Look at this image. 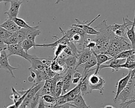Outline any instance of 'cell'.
<instances>
[{"instance_id": "obj_23", "label": "cell", "mask_w": 135, "mask_h": 108, "mask_svg": "<svg viewBox=\"0 0 135 108\" xmlns=\"http://www.w3.org/2000/svg\"><path fill=\"white\" fill-rule=\"evenodd\" d=\"M126 35L128 40L131 42L132 49L134 50L135 46V33H134V23L131 26L130 28H126Z\"/></svg>"}, {"instance_id": "obj_28", "label": "cell", "mask_w": 135, "mask_h": 108, "mask_svg": "<svg viewBox=\"0 0 135 108\" xmlns=\"http://www.w3.org/2000/svg\"><path fill=\"white\" fill-rule=\"evenodd\" d=\"M14 23L20 27L21 28H31L32 26H30L23 19L18 18L17 17H15L13 19H12Z\"/></svg>"}, {"instance_id": "obj_26", "label": "cell", "mask_w": 135, "mask_h": 108, "mask_svg": "<svg viewBox=\"0 0 135 108\" xmlns=\"http://www.w3.org/2000/svg\"><path fill=\"white\" fill-rule=\"evenodd\" d=\"M21 46L23 48V49L25 51V52L27 53L28 51L32 47L35 48V42H34L31 40L25 39L22 42L20 43Z\"/></svg>"}, {"instance_id": "obj_34", "label": "cell", "mask_w": 135, "mask_h": 108, "mask_svg": "<svg viewBox=\"0 0 135 108\" xmlns=\"http://www.w3.org/2000/svg\"><path fill=\"white\" fill-rule=\"evenodd\" d=\"M30 71H33L36 74V78L34 81L35 83H40L43 81V71L42 70H32Z\"/></svg>"}, {"instance_id": "obj_13", "label": "cell", "mask_w": 135, "mask_h": 108, "mask_svg": "<svg viewBox=\"0 0 135 108\" xmlns=\"http://www.w3.org/2000/svg\"><path fill=\"white\" fill-rule=\"evenodd\" d=\"M130 76H131V72H130V70H129L128 74L126 76L121 78L116 83L115 86L117 87V91H116V92H113L114 93H115V97L113 99V101L115 103V101H116L118 96L127 85L128 81L130 78Z\"/></svg>"}, {"instance_id": "obj_16", "label": "cell", "mask_w": 135, "mask_h": 108, "mask_svg": "<svg viewBox=\"0 0 135 108\" xmlns=\"http://www.w3.org/2000/svg\"><path fill=\"white\" fill-rule=\"evenodd\" d=\"M30 63L31 64V66L28 68L29 70H36L43 71L47 66L46 64L43 62L42 58H39L36 56H34L32 58L30 61Z\"/></svg>"}, {"instance_id": "obj_21", "label": "cell", "mask_w": 135, "mask_h": 108, "mask_svg": "<svg viewBox=\"0 0 135 108\" xmlns=\"http://www.w3.org/2000/svg\"><path fill=\"white\" fill-rule=\"evenodd\" d=\"M88 74H86L80 81V93L82 96L91 93L88 81Z\"/></svg>"}, {"instance_id": "obj_35", "label": "cell", "mask_w": 135, "mask_h": 108, "mask_svg": "<svg viewBox=\"0 0 135 108\" xmlns=\"http://www.w3.org/2000/svg\"><path fill=\"white\" fill-rule=\"evenodd\" d=\"M14 33V32L8 31L0 26V38L3 40H5L10 37Z\"/></svg>"}, {"instance_id": "obj_43", "label": "cell", "mask_w": 135, "mask_h": 108, "mask_svg": "<svg viewBox=\"0 0 135 108\" xmlns=\"http://www.w3.org/2000/svg\"><path fill=\"white\" fill-rule=\"evenodd\" d=\"M14 1V0H4V2L5 3V5H6L7 3H9L11 1ZM17 1H21L22 2H29L30 0H17Z\"/></svg>"}, {"instance_id": "obj_22", "label": "cell", "mask_w": 135, "mask_h": 108, "mask_svg": "<svg viewBox=\"0 0 135 108\" xmlns=\"http://www.w3.org/2000/svg\"><path fill=\"white\" fill-rule=\"evenodd\" d=\"M134 67H135L134 54L127 58L125 62L123 64H121L120 66V68L121 69V68H127L129 70H134Z\"/></svg>"}, {"instance_id": "obj_14", "label": "cell", "mask_w": 135, "mask_h": 108, "mask_svg": "<svg viewBox=\"0 0 135 108\" xmlns=\"http://www.w3.org/2000/svg\"><path fill=\"white\" fill-rule=\"evenodd\" d=\"M92 54V51L88 48H84L80 50L79 53L77 56L78 62L76 67L80 66V65L85 63L91 57Z\"/></svg>"}, {"instance_id": "obj_24", "label": "cell", "mask_w": 135, "mask_h": 108, "mask_svg": "<svg viewBox=\"0 0 135 108\" xmlns=\"http://www.w3.org/2000/svg\"><path fill=\"white\" fill-rule=\"evenodd\" d=\"M11 89L12 91V93L9 97L10 99L13 101L14 103L16 102L27 91V90L16 91L13 86H11Z\"/></svg>"}, {"instance_id": "obj_37", "label": "cell", "mask_w": 135, "mask_h": 108, "mask_svg": "<svg viewBox=\"0 0 135 108\" xmlns=\"http://www.w3.org/2000/svg\"><path fill=\"white\" fill-rule=\"evenodd\" d=\"M134 101H135L134 97L128 99L120 104L119 107L120 108H128L131 104L134 102Z\"/></svg>"}, {"instance_id": "obj_46", "label": "cell", "mask_w": 135, "mask_h": 108, "mask_svg": "<svg viewBox=\"0 0 135 108\" xmlns=\"http://www.w3.org/2000/svg\"><path fill=\"white\" fill-rule=\"evenodd\" d=\"M2 2H4V0H0V3Z\"/></svg>"}, {"instance_id": "obj_36", "label": "cell", "mask_w": 135, "mask_h": 108, "mask_svg": "<svg viewBox=\"0 0 135 108\" xmlns=\"http://www.w3.org/2000/svg\"><path fill=\"white\" fill-rule=\"evenodd\" d=\"M4 41L7 45L18 43V40H17V38L16 37V35L15 32L10 37H9L7 39L4 40Z\"/></svg>"}, {"instance_id": "obj_31", "label": "cell", "mask_w": 135, "mask_h": 108, "mask_svg": "<svg viewBox=\"0 0 135 108\" xmlns=\"http://www.w3.org/2000/svg\"><path fill=\"white\" fill-rule=\"evenodd\" d=\"M41 98L43 100V101L47 103H50L51 105L55 104L56 101V97L52 96L50 94H45L40 96Z\"/></svg>"}, {"instance_id": "obj_25", "label": "cell", "mask_w": 135, "mask_h": 108, "mask_svg": "<svg viewBox=\"0 0 135 108\" xmlns=\"http://www.w3.org/2000/svg\"><path fill=\"white\" fill-rule=\"evenodd\" d=\"M134 52H135V51L134 49L125 50V51H122L120 53H119L114 58H118V59H126L127 58L129 57V56H130L132 55H134Z\"/></svg>"}, {"instance_id": "obj_3", "label": "cell", "mask_w": 135, "mask_h": 108, "mask_svg": "<svg viewBox=\"0 0 135 108\" xmlns=\"http://www.w3.org/2000/svg\"><path fill=\"white\" fill-rule=\"evenodd\" d=\"M123 22L122 24L115 23L108 25V28L115 36L128 40L126 35V28L129 26H132L134 23V21H130L127 16V18L123 17Z\"/></svg>"}, {"instance_id": "obj_29", "label": "cell", "mask_w": 135, "mask_h": 108, "mask_svg": "<svg viewBox=\"0 0 135 108\" xmlns=\"http://www.w3.org/2000/svg\"><path fill=\"white\" fill-rule=\"evenodd\" d=\"M63 87V81L62 78L59 80L56 83L55 87L54 89V96L55 97H58L62 95Z\"/></svg>"}, {"instance_id": "obj_27", "label": "cell", "mask_w": 135, "mask_h": 108, "mask_svg": "<svg viewBox=\"0 0 135 108\" xmlns=\"http://www.w3.org/2000/svg\"><path fill=\"white\" fill-rule=\"evenodd\" d=\"M39 91L32 98L27 108H35L36 106L38 105L41 96Z\"/></svg>"}, {"instance_id": "obj_5", "label": "cell", "mask_w": 135, "mask_h": 108, "mask_svg": "<svg viewBox=\"0 0 135 108\" xmlns=\"http://www.w3.org/2000/svg\"><path fill=\"white\" fill-rule=\"evenodd\" d=\"M101 16V14H98L94 19H93L91 21H81L79 19L75 18V20L77 22V24H73L71 26H75L78 27L84 32V34L88 35H98L99 34V32L95 29H94L93 27H91V25L97 19H98L100 16Z\"/></svg>"}, {"instance_id": "obj_6", "label": "cell", "mask_w": 135, "mask_h": 108, "mask_svg": "<svg viewBox=\"0 0 135 108\" xmlns=\"http://www.w3.org/2000/svg\"><path fill=\"white\" fill-rule=\"evenodd\" d=\"M8 57L11 55H17L22 57L30 62V60L34 56L28 54L23 49L20 43L8 45L6 50Z\"/></svg>"}, {"instance_id": "obj_41", "label": "cell", "mask_w": 135, "mask_h": 108, "mask_svg": "<svg viewBox=\"0 0 135 108\" xmlns=\"http://www.w3.org/2000/svg\"><path fill=\"white\" fill-rule=\"evenodd\" d=\"M30 72H31V74H30V76L28 77V80L30 82L33 81L34 82L36 78V74L33 71H30Z\"/></svg>"}, {"instance_id": "obj_2", "label": "cell", "mask_w": 135, "mask_h": 108, "mask_svg": "<svg viewBox=\"0 0 135 108\" xmlns=\"http://www.w3.org/2000/svg\"><path fill=\"white\" fill-rule=\"evenodd\" d=\"M131 76L128 81V83L124 89L120 93L117 97L115 103L118 101L121 102L124 101L126 100L134 97L135 94V77H134V69L130 70Z\"/></svg>"}, {"instance_id": "obj_32", "label": "cell", "mask_w": 135, "mask_h": 108, "mask_svg": "<svg viewBox=\"0 0 135 108\" xmlns=\"http://www.w3.org/2000/svg\"><path fill=\"white\" fill-rule=\"evenodd\" d=\"M82 78V75L80 74V72L77 70H74L72 75V83H73V84H78Z\"/></svg>"}, {"instance_id": "obj_33", "label": "cell", "mask_w": 135, "mask_h": 108, "mask_svg": "<svg viewBox=\"0 0 135 108\" xmlns=\"http://www.w3.org/2000/svg\"><path fill=\"white\" fill-rule=\"evenodd\" d=\"M66 46L65 45L62 44H59L55 47V49L54 51V56L53 58V60H55L57 58L59 55L63 52V50Z\"/></svg>"}, {"instance_id": "obj_19", "label": "cell", "mask_w": 135, "mask_h": 108, "mask_svg": "<svg viewBox=\"0 0 135 108\" xmlns=\"http://www.w3.org/2000/svg\"><path fill=\"white\" fill-rule=\"evenodd\" d=\"M60 60V59H59ZM62 60L66 65L68 69H72V70H76L77 67V62L78 59L76 56L70 55L67 56L65 58L61 60Z\"/></svg>"}, {"instance_id": "obj_11", "label": "cell", "mask_w": 135, "mask_h": 108, "mask_svg": "<svg viewBox=\"0 0 135 108\" xmlns=\"http://www.w3.org/2000/svg\"><path fill=\"white\" fill-rule=\"evenodd\" d=\"M9 3H11L10 8L8 11L4 12V14L8 15V18L12 19L17 16L19 13L20 7L23 2L17 0H14L11 1Z\"/></svg>"}, {"instance_id": "obj_4", "label": "cell", "mask_w": 135, "mask_h": 108, "mask_svg": "<svg viewBox=\"0 0 135 108\" xmlns=\"http://www.w3.org/2000/svg\"><path fill=\"white\" fill-rule=\"evenodd\" d=\"M88 81L91 92L93 90H98L101 94H103L105 81L99 73L91 74L89 77H88Z\"/></svg>"}, {"instance_id": "obj_44", "label": "cell", "mask_w": 135, "mask_h": 108, "mask_svg": "<svg viewBox=\"0 0 135 108\" xmlns=\"http://www.w3.org/2000/svg\"><path fill=\"white\" fill-rule=\"evenodd\" d=\"M103 108H115V107L111 105H107L105 106Z\"/></svg>"}, {"instance_id": "obj_15", "label": "cell", "mask_w": 135, "mask_h": 108, "mask_svg": "<svg viewBox=\"0 0 135 108\" xmlns=\"http://www.w3.org/2000/svg\"><path fill=\"white\" fill-rule=\"evenodd\" d=\"M96 64H97L96 58L94 55V54L92 53L91 57L85 63L80 65V66L82 67L83 68V72L82 75V78L84 76H85L86 74H88L89 70H90L92 67L95 66Z\"/></svg>"}, {"instance_id": "obj_47", "label": "cell", "mask_w": 135, "mask_h": 108, "mask_svg": "<svg viewBox=\"0 0 135 108\" xmlns=\"http://www.w3.org/2000/svg\"><path fill=\"white\" fill-rule=\"evenodd\" d=\"M0 56H1V51H0Z\"/></svg>"}, {"instance_id": "obj_8", "label": "cell", "mask_w": 135, "mask_h": 108, "mask_svg": "<svg viewBox=\"0 0 135 108\" xmlns=\"http://www.w3.org/2000/svg\"><path fill=\"white\" fill-rule=\"evenodd\" d=\"M6 50H3L1 51L0 56V69H4L8 72L12 77L15 78V76L13 72L14 70H18V68L12 66L8 62V57L7 55Z\"/></svg>"}, {"instance_id": "obj_1", "label": "cell", "mask_w": 135, "mask_h": 108, "mask_svg": "<svg viewBox=\"0 0 135 108\" xmlns=\"http://www.w3.org/2000/svg\"><path fill=\"white\" fill-rule=\"evenodd\" d=\"M130 49L132 48L128 40L114 35L110 39L108 48L104 54L114 58L121 52Z\"/></svg>"}, {"instance_id": "obj_20", "label": "cell", "mask_w": 135, "mask_h": 108, "mask_svg": "<svg viewBox=\"0 0 135 108\" xmlns=\"http://www.w3.org/2000/svg\"><path fill=\"white\" fill-rule=\"evenodd\" d=\"M0 26L5 28L6 30L11 32H15L21 28L18 26L13 20L8 18L6 19L2 24H0Z\"/></svg>"}, {"instance_id": "obj_7", "label": "cell", "mask_w": 135, "mask_h": 108, "mask_svg": "<svg viewBox=\"0 0 135 108\" xmlns=\"http://www.w3.org/2000/svg\"><path fill=\"white\" fill-rule=\"evenodd\" d=\"M80 81L73 89L69 91L65 94L61 95L56 98V101L54 105H61L66 103L72 102L75 97L80 93Z\"/></svg>"}, {"instance_id": "obj_9", "label": "cell", "mask_w": 135, "mask_h": 108, "mask_svg": "<svg viewBox=\"0 0 135 108\" xmlns=\"http://www.w3.org/2000/svg\"><path fill=\"white\" fill-rule=\"evenodd\" d=\"M126 59H118V58H112V59L109 60L108 61L106 62L104 64H102L100 65L99 70V72L102 68L109 67L112 68V71L113 72H117L121 68H120V66L121 64H123Z\"/></svg>"}, {"instance_id": "obj_17", "label": "cell", "mask_w": 135, "mask_h": 108, "mask_svg": "<svg viewBox=\"0 0 135 108\" xmlns=\"http://www.w3.org/2000/svg\"><path fill=\"white\" fill-rule=\"evenodd\" d=\"M69 103H70L71 106L75 108H92L86 104L85 101L81 93L78 94L72 102Z\"/></svg>"}, {"instance_id": "obj_42", "label": "cell", "mask_w": 135, "mask_h": 108, "mask_svg": "<svg viewBox=\"0 0 135 108\" xmlns=\"http://www.w3.org/2000/svg\"><path fill=\"white\" fill-rule=\"evenodd\" d=\"M37 108H46L45 105V104L44 103V101L41 98V97H40V100H39V102H38V104Z\"/></svg>"}, {"instance_id": "obj_45", "label": "cell", "mask_w": 135, "mask_h": 108, "mask_svg": "<svg viewBox=\"0 0 135 108\" xmlns=\"http://www.w3.org/2000/svg\"><path fill=\"white\" fill-rule=\"evenodd\" d=\"M64 0H56V2L55 3V4H58L60 2H64Z\"/></svg>"}, {"instance_id": "obj_40", "label": "cell", "mask_w": 135, "mask_h": 108, "mask_svg": "<svg viewBox=\"0 0 135 108\" xmlns=\"http://www.w3.org/2000/svg\"><path fill=\"white\" fill-rule=\"evenodd\" d=\"M7 45L5 43L4 40L0 38V51L3 50H6L7 49Z\"/></svg>"}, {"instance_id": "obj_18", "label": "cell", "mask_w": 135, "mask_h": 108, "mask_svg": "<svg viewBox=\"0 0 135 108\" xmlns=\"http://www.w3.org/2000/svg\"><path fill=\"white\" fill-rule=\"evenodd\" d=\"M38 25L35 26H32L31 28H26V33L25 38L31 40L34 42L36 36L41 34V31L38 30Z\"/></svg>"}, {"instance_id": "obj_30", "label": "cell", "mask_w": 135, "mask_h": 108, "mask_svg": "<svg viewBox=\"0 0 135 108\" xmlns=\"http://www.w3.org/2000/svg\"><path fill=\"white\" fill-rule=\"evenodd\" d=\"M26 33V28H21L18 31L15 32L18 40V43H21L26 39L25 38Z\"/></svg>"}, {"instance_id": "obj_12", "label": "cell", "mask_w": 135, "mask_h": 108, "mask_svg": "<svg viewBox=\"0 0 135 108\" xmlns=\"http://www.w3.org/2000/svg\"><path fill=\"white\" fill-rule=\"evenodd\" d=\"M92 53L94 54L97 60V64L96 66L94 67V68H91L90 70H89L88 73L90 71H92L93 70H95L94 74H98L99 73V70L100 65L103 64V63H105L106 62L108 61L109 60L112 59L113 57L109 56V55L103 54V53H99L97 54L94 52H92Z\"/></svg>"}, {"instance_id": "obj_10", "label": "cell", "mask_w": 135, "mask_h": 108, "mask_svg": "<svg viewBox=\"0 0 135 108\" xmlns=\"http://www.w3.org/2000/svg\"><path fill=\"white\" fill-rule=\"evenodd\" d=\"M74 71V70L68 69L62 77V80L63 81L62 95L65 94L69 91L72 84V78Z\"/></svg>"}, {"instance_id": "obj_39", "label": "cell", "mask_w": 135, "mask_h": 108, "mask_svg": "<svg viewBox=\"0 0 135 108\" xmlns=\"http://www.w3.org/2000/svg\"><path fill=\"white\" fill-rule=\"evenodd\" d=\"M71 104L69 103H66L61 105H46V108H71Z\"/></svg>"}, {"instance_id": "obj_38", "label": "cell", "mask_w": 135, "mask_h": 108, "mask_svg": "<svg viewBox=\"0 0 135 108\" xmlns=\"http://www.w3.org/2000/svg\"><path fill=\"white\" fill-rule=\"evenodd\" d=\"M31 87L30 88V89H28V90H27V91L16 102H15V103H14V104H12V105H9V106H8L6 108H18V106H20V105L21 104V103L22 102V101H23V100L24 99V98H25V97L26 96V94H27V93L29 92V91L30 90V89H31Z\"/></svg>"}]
</instances>
